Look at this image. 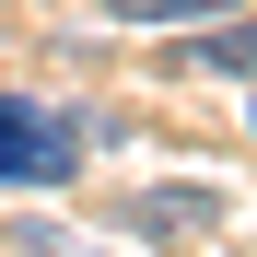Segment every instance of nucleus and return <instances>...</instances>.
<instances>
[{
	"instance_id": "3",
	"label": "nucleus",
	"mask_w": 257,
	"mask_h": 257,
	"mask_svg": "<svg viewBox=\"0 0 257 257\" xmlns=\"http://www.w3.org/2000/svg\"><path fill=\"white\" fill-rule=\"evenodd\" d=\"M210 210H222V187H152L141 222H152V234H187V222H210Z\"/></svg>"
},
{
	"instance_id": "5",
	"label": "nucleus",
	"mask_w": 257,
	"mask_h": 257,
	"mask_svg": "<svg viewBox=\"0 0 257 257\" xmlns=\"http://www.w3.org/2000/svg\"><path fill=\"white\" fill-rule=\"evenodd\" d=\"M12 245H24V257H94V245H70V234H47V222H24Z\"/></svg>"
},
{
	"instance_id": "1",
	"label": "nucleus",
	"mask_w": 257,
	"mask_h": 257,
	"mask_svg": "<svg viewBox=\"0 0 257 257\" xmlns=\"http://www.w3.org/2000/svg\"><path fill=\"white\" fill-rule=\"evenodd\" d=\"M82 141H94L82 117H59V105H35V94H0V176H12V187H70V164H82Z\"/></svg>"
},
{
	"instance_id": "4",
	"label": "nucleus",
	"mask_w": 257,
	"mask_h": 257,
	"mask_svg": "<svg viewBox=\"0 0 257 257\" xmlns=\"http://www.w3.org/2000/svg\"><path fill=\"white\" fill-rule=\"evenodd\" d=\"M105 24H199V12H245V0H94Z\"/></svg>"
},
{
	"instance_id": "2",
	"label": "nucleus",
	"mask_w": 257,
	"mask_h": 257,
	"mask_svg": "<svg viewBox=\"0 0 257 257\" xmlns=\"http://www.w3.org/2000/svg\"><path fill=\"white\" fill-rule=\"evenodd\" d=\"M187 70H222V82H257V12H245V24H210L199 47H187Z\"/></svg>"
}]
</instances>
